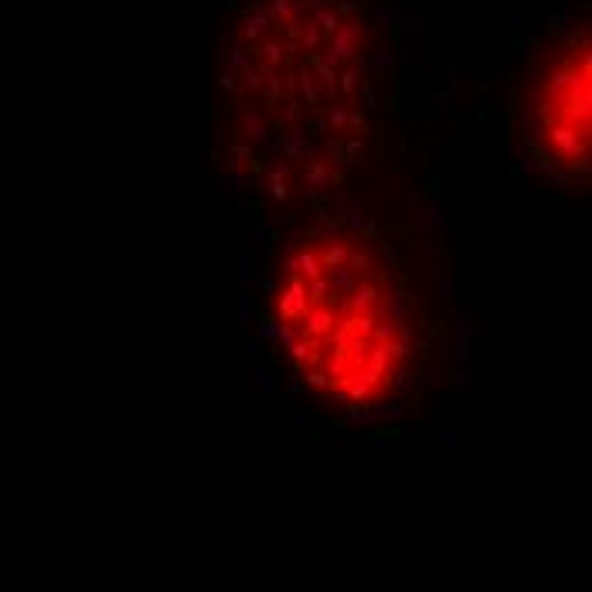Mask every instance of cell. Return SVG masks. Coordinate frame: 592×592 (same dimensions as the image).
Segmentation results:
<instances>
[{
  "instance_id": "2",
  "label": "cell",
  "mask_w": 592,
  "mask_h": 592,
  "mask_svg": "<svg viewBox=\"0 0 592 592\" xmlns=\"http://www.w3.org/2000/svg\"><path fill=\"white\" fill-rule=\"evenodd\" d=\"M262 310L289 375L327 405H388L412 371V296L368 225L317 218L293 229L266 269Z\"/></svg>"
},
{
  "instance_id": "1",
  "label": "cell",
  "mask_w": 592,
  "mask_h": 592,
  "mask_svg": "<svg viewBox=\"0 0 592 592\" xmlns=\"http://www.w3.org/2000/svg\"><path fill=\"white\" fill-rule=\"evenodd\" d=\"M371 133V38L354 0H245L215 58V140L238 184L300 201Z\"/></svg>"
},
{
  "instance_id": "3",
  "label": "cell",
  "mask_w": 592,
  "mask_h": 592,
  "mask_svg": "<svg viewBox=\"0 0 592 592\" xmlns=\"http://www.w3.org/2000/svg\"><path fill=\"white\" fill-rule=\"evenodd\" d=\"M589 27L568 24L548 34L524 85V150L562 184L589 174Z\"/></svg>"
}]
</instances>
